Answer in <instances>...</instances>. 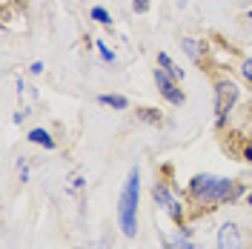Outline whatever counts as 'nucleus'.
<instances>
[{"mask_svg": "<svg viewBox=\"0 0 252 249\" xmlns=\"http://www.w3.org/2000/svg\"><path fill=\"white\" fill-rule=\"evenodd\" d=\"M94 100H97L100 106H109V109H115V112L129 109V97H126V94H118V92H100Z\"/></svg>", "mask_w": 252, "mask_h": 249, "instance_id": "1a4fd4ad", "label": "nucleus"}, {"mask_svg": "<svg viewBox=\"0 0 252 249\" xmlns=\"http://www.w3.org/2000/svg\"><path fill=\"white\" fill-rule=\"evenodd\" d=\"M29 157H17V178H20V184H29Z\"/></svg>", "mask_w": 252, "mask_h": 249, "instance_id": "f3484780", "label": "nucleus"}, {"mask_svg": "<svg viewBox=\"0 0 252 249\" xmlns=\"http://www.w3.org/2000/svg\"><path fill=\"white\" fill-rule=\"evenodd\" d=\"M152 201H155V206L172 220L175 226L189 223V218H192L187 198L178 195V189L172 187V181H166V178H155V184H152Z\"/></svg>", "mask_w": 252, "mask_h": 249, "instance_id": "20e7f679", "label": "nucleus"}, {"mask_svg": "<svg viewBox=\"0 0 252 249\" xmlns=\"http://www.w3.org/2000/svg\"><path fill=\"white\" fill-rule=\"evenodd\" d=\"M250 189H252V172H250Z\"/></svg>", "mask_w": 252, "mask_h": 249, "instance_id": "b1692460", "label": "nucleus"}, {"mask_svg": "<svg viewBox=\"0 0 252 249\" xmlns=\"http://www.w3.org/2000/svg\"><path fill=\"white\" fill-rule=\"evenodd\" d=\"M138 206H141V169L132 166L126 172L124 189L118 198V229L129 241L138 235Z\"/></svg>", "mask_w": 252, "mask_h": 249, "instance_id": "f03ea898", "label": "nucleus"}, {"mask_svg": "<svg viewBox=\"0 0 252 249\" xmlns=\"http://www.w3.org/2000/svg\"><path fill=\"white\" fill-rule=\"evenodd\" d=\"M181 52H184L192 63H204L206 55H209V46H206V40H201V37L184 34V37H181Z\"/></svg>", "mask_w": 252, "mask_h": 249, "instance_id": "0eeeda50", "label": "nucleus"}, {"mask_svg": "<svg viewBox=\"0 0 252 249\" xmlns=\"http://www.w3.org/2000/svg\"><path fill=\"white\" fill-rule=\"evenodd\" d=\"M212 89H215V129L223 132V129H229L232 115L241 103V86L226 72H218L212 80Z\"/></svg>", "mask_w": 252, "mask_h": 249, "instance_id": "7ed1b4c3", "label": "nucleus"}, {"mask_svg": "<svg viewBox=\"0 0 252 249\" xmlns=\"http://www.w3.org/2000/svg\"><path fill=\"white\" fill-rule=\"evenodd\" d=\"M247 17H250V20H252V9H250V12H247Z\"/></svg>", "mask_w": 252, "mask_h": 249, "instance_id": "5701e85b", "label": "nucleus"}, {"mask_svg": "<svg viewBox=\"0 0 252 249\" xmlns=\"http://www.w3.org/2000/svg\"><path fill=\"white\" fill-rule=\"evenodd\" d=\"M152 80H155V89L160 92V97H163L166 103H172V106H184V103H187V94L181 92V83H178L172 75H166L160 66H155Z\"/></svg>", "mask_w": 252, "mask_h": 249, "instance_id": "39448f33", "label": "nucleus"}, {"mask_svg": "<svg viewBox=\"0 0 252 249\" xmlns=\"http://www.w3.org/2000/svg\"><path fill=\"white\" fill-rule=\"evenodd\" d=\"M152 9V0H132V12L135 15H149Z\"/></svg>", "mask_w": 252, "mask_h": 249, "instance_id": "a211bd4d", "label": "nucleus"}, {"mask_svg": "<svg viewBox=\"0 0 252 249\" xmlns=\"http://www.w3.org/2000/svg\"><path fill=\"white\" fill-rule=\"evenodd\" d=\"M43 69H46V66H43V61H34L29 66V75H43Z\"/></svg>", "mask_w": 252, "mask_h": 249, "instance_id": "aec40b11", "label": "nucleus"}, {"mask_svg": "<svg viewBox=\"0 0 252 249\" xmlns=\"http://www.w3.org/2000/svg\"><path fill=\"white\" fill-rule=\"evenodd\" d=\"M244 203H247V206H252V189L247 192V198H244Z\"/></svg>", "mask_w": 252, "mask_h": 249, "instance_id": "4be33fe9", "label": "nucleus"}, {"mask_svg": "<svg viewBox=\"0 0 252 249\" xmlns=\"http://www.w3.org/2000/svg\"><path fill=\"white\" fill-rule=\"evenodd\" d=\"M83 187H86V178H83V175H78V178L72 181V192H80Z\"/></svg>", "mask_w": 252, "mask_h": 249, "instance_id": "412c9836", "label": "nucleus"}, {"mask_svg": "<svg viewBox=\"0 0 252 249\" xmlns=\"http://www.w3.org/2000/svg\"><path fill=\"white\" fill-rule=\"evenodd\" d=\"M160 244H163V249H198L192 238H187V235H181V232H175V238L160 235Z\"/></svg>", "mask_w": 252, "mask_h": 249, "instance_id": "ddd939ff", "label": "nucleus"}, {"mask_svg": "<svg viewBox=\"0 0 252 249\" xmlns=\"http://www.w3.org/2000/svg\"><path fill=\"white\" fill-rule=\"evenodd\" d=\"M235 143H238V149H232V155H235L241 163H250L252 166V138L250 135H238Z\"/></svg>", "mask_w": 252, "mask_h": 249, "instance_id": "f8f14e48", "label": "nucleus"}, {"mask_svg": "<svg viewBox=\"0 0 252 249\" xmlns=\"http://www.w3.org/2000/svg\"><path fill=\"white\" fill-rule=\"evenodd\" d=\"M218 249H244V229L235 220H223L218 226V238H215Z\"/></svg>", "mask_w": 252, "mask_h": 249, "instance_id": "423d86ee", "label": "nucleus"}, {"mask_svg": "<svg viewBox=\"0 0 252 249\" xmlns=\"http://www.w3.org/2000/svg\"><path fill=\"white\" fill-rule=\"evenodd\" d=\"M238 75H241V80H244V83L252 89V55H250V58H241V61H238Z\"/></svg>", "mask_w": 252, "mask_h": 249, "instance_id": "2eb2a0df", "label": "nucleus"}, {"mask_svg": "<svg viewBox=\"0 0 252 249\" xmlns=\"http://www.w3.org/2000/svg\"><path fill=\"white\" fill-rule=\"evenodd\" d=\"M89 20H92V23H100V26H106V29H112V15L103 9V6H92V9H89Z\"/></svg>", "mask_w": 252, "mask_h": 249, "instance_id": "4468645a", "label": "nucleus"}, {"mask_svg": "<svg viewBox=\"0 0 252 249\" xmlns=\"http://www.w3.org/2000/svg\"><path fill=\"white\" fill-rule=\"evenodd\" d=\"M26 140L34 143V146H43L46 152H55L58 149V140H55V135L49 132L46 126H32L29 132H26Z\"/></svg>", "mask_w": 252, "mask_h": 249, "instance_id": "6e6552de", "label": "nucleus"}, {"mask_svg": "<svg viewBox=\"0 0 252 249\" xmlns=\"http://www.w3.org/2000/svg\"><path fill=\"white\" fill-rule=\"evenodd\" d=\"M94 49H97V55H100V61L103 63H115L118 58H115V49H109L103 40H94Z\"/></svg>", "mask_w": 252, "mask_h": 249, "instance_id": "dca6fc26", "label": "nucleus"}, {"mask_svg": "<svg viewBox=\"0 0 252 249\" xmlns=\"http://www.w3.org/2000/svg\"><path fill=\"white\" fill-rule=\"evenodd\" d=\"M80 249H112V244H109V238H100V241H92V244H86Z\"/></svg>", "mask_w": 252, "mask_h": 249, "instance_id": "6ab92c4d", "label": "nucleus"}, {"mask_svg": "<svg viewBox=\"0 0 252 249\" xmlns=\"http://www.w3.org/2000/svg\"><path fill=\"white\" fill-rule=\"evenodd\" d=\"M250 187L241 184L235 178H223V175H212V172H198L189 178L187 189H184V198L189 203V212L192 218L198 215H209L220 206H232V203L244 201Z\"/></svg>", "mask_w": 252, "mask_h": 249, "instance_id": "f257e3e1", "label": "nucleus"}, {"mask_svg": "<svg viewBox=\"0 0 252 249\" xmlns=\"http://www.w3.org/2000/svg\"><path fill=\"white\" fill-rule=\"evenodd\" d=\"M158 66H160V69H163V72H166V75H172L175 80H178V83H181V80L187 78V72H184V69H181V66H178V63L172 61V58H169V55H166V52H158Z\"/></svg>", "mask_w": 252, "mask_h": 249, "instance_id": "9b49d317", "label": "nucleus"}, {"mask_svg": "<svg viewBox=\"0 0 252 249\" xmlns=\"http://www.w3.org/2000/svg\"><path fill=\"white\" fill-rule=\"evenodd\" d=\"M135 118L146 126H160L163 124V112L158 106H135Z\"/></svg>", "mask_w": 252, "mask_h": 249, "instance_id": "9d476101", "label": "nucleus"}]
</instances>
